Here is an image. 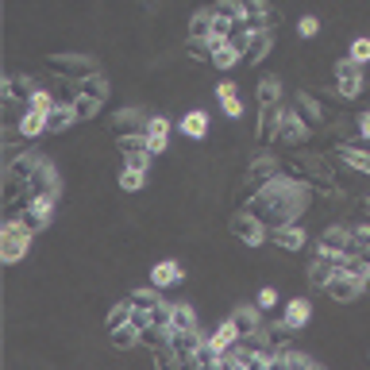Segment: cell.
Returning a JSON list of instances; mask_svg holds the SVG:
<instances>
[{
	"label": "cell",
	"mask_w": 370,
	"mask_h": 370,
	"mask_svg": "<svg viewBox=\"0 0 370 370\" xmlns=\"http://www.w3.org/2000/svg\"><path fill=\"white\" fill-rule=\"evenodd\" d=\"M254 305H259V308H274L278 305V289H274V285H262L259 297H254Z\"/></svg>",
	"instance_id": "cell-34"
},
{
	"label": "cell",
	"mask_w": 370,
	"mask_h": 370,
	"mask_svg": "<svg viewBox=\"0 0 370 370\" xmlns=\"http://www.w3.org/2000/svg\"><path fill=\"white\" fill-rule=\"evenodd\" d=\"M278 92H282L278 77H262V85H259V100H262V104H274V100H278Z\"/></svg>",
	"instance_id": "cell-29"
},
{
	"label": "cell",
	"mask_w": 370,
	"mask_h": 370,
	"mask_svg": "<svg viewBox=\"0 0 370 370\" xmlns=\"http://www.w3.org/2000/svg\"><path fill=\"white\" fill-rule=\"evenodd\" d=\"M158 285H151V289H135L131 293V301H135V308H158L162 305V297H158Z\"/></svg>",
	"instance_id": "cell-26"
},
{
	"label": "cell",
	"mask_w": 370,
	"mask_h": 370,
	"mask_svg": "<svg viewBox=\"0 0 370 370\" xmlns=\"http://www.w3.org/2000/svg\"><path fill=\"white\" fill-rule=\"evenodd\" d=\"M58 197L62 193H31L27 197V212H23V220L31 224V231H39V228L50 224V212H54V205H58Z\"/></svg>",
	"instance_id": "cell-5"
},
{
	"label": "cell",
	"mask_w": 370,
	"mask_h": 370,
	"mask_svg": "<svg viewBox=\"0 0 370 370\" xmlns=\"http://www.w3.org/2000/svg\"><path fill=\"white\" fill-rule=\"evenodd\" d=\"M270 239H274L278 247H285V251H301V247H305V231H301L297 224H278V228H270Z\"/></svg>",
	"instance_id": "cell-14"
},
{
	"label": "cell",
	"mask_w": 370,
	"mask_h": 370,
	"mask_svg": "<svg viewBox=\"0 0 370 370\" xmlns=\"http://www.w3.org/2000/svg\"><path fill=\"white\" fill-rule=\"evenodd\" d=\"M336 77H339V92H343V100H355L362 92V66L351 58V54L336 62Z\"/></svg>",
	"instance_id": "cell-6"
},
{
	"label": "cell",
	"mask_w": 370,
	"mask_h": 370,
	"mask_svg": "<svg viewBox=\"0 0 370 370\" xmlns=\"http://www.w3.org/2000/svg\"><path fill=\"white\" fill-rule=\"evenodd\" d=\"M77 120H81V116H77V104H54L50 112H46V131H54V135H58V131L74 128Z\"/></svg>",
	"instance_id": "cell-12"
},
{
	"label": "cell",
	"mask_w": 370,
	"mask_h": 370,
	"mask_svg": "<svg viewBox=\"0 0 370 370\" xmlns=\"http://www.w3.org/2000/svg\"><path fill=\"white\" fill-rule=\"evenodd\" d=\"M278 135L289 139V143H301V139L308 135V123L301 112H282V128H278Z\"/></svg>",
	"instance_id": "cell-16"
},
{
	"label": "cell",
	"mask_w": 370,
	"mask_h": 370,
	"mask_svg": "<svg viewBox=\"0 0 370 370\" xmlns=\"http://www.w3.org/2000/svg\"><path fill=\"white\" fill-rule=\"evenodd\" d=\"M43 131H46V112H35V108L23 104V112H20V135L23 139H35V135H43Z\"/></svg>",
	"instance_id": "cell-17"
},
{
	"label": "cell",
	"mask_w": 370,
	"mask_h": 370,
	"mask_svg": "<svg viewBox=\"0 0 370 370\" xmlns=\"http://www.w3.org/2000/svg\"><path fill=\"white\" fill-rule=\"evenodd\" d=\"M208 54H212L216 69H231V66L243 62V50H239L235 39H220V43H212V46H208Z\"/></svg>",
	"instance_id": "cell-8"
},
{
	"label": "cell",
	"mask_w": 370,
	"mask_h": 370,
	"mask_svg": "<svg viewBox=\"0 0 370 370\" xmlns=\"http://www.w3.org/2000/svg\"><path fill=\"white\" fill-rule=\"evenodd\" d=\"M54 104H58V100H54L46 89H31L27 92V108H35V112H50Z\"/></svg>",
	"instance_id": "cell-27"
},
{
	"label": "cell",
	"mask_w": 370,
	"mask_h": 370,
	"mask_svg": "<svg viewBox=\"0 0 370 370\" xmlns=\"http://www.w3.org/2000/svg\"><path fill=\"white\" fill-rule=\"evenodd\" d=\"M135 120H146V116L139 112V108H128V112L116 116V123H120V128H135Z\"/></svg>",
	"instance_id": "cell-36"
},
{
	"label": "cell",
	"mask_w": 370,
	"mask_h": 370,
	"mask_svg": "<svg viewBox=\"0 0 370 370\" xmlns=\"http://www.w3.org/2000/svg\"><path fill=\"white\" fill-rule=\"evenodd\" d=\"M297 108H301V116H308V123H316V120H320V104H316V100L308 97V92H301Z\"/></svg>",
	"instance_id": "cell-31"
},
{
	"label": "cell",
	"mask_w": 370,
	"mask_h": 370,
	"mask_svg": "<svg viewBox=\"0 0 370 370\" xmlns=\"http://www.w3.org/2000/svg\"><path fill=\"white\" fill-rule=\"evenodd\" d=\"M166 328H174V331H197V313H193V305H185V301L166 305Z\"/></svg>",
	"instance_id": "cell-10"
},
{
	"label": "cell",
	"mask_w": 370,
	"mask_h": 370,
	"mask_svg": "<svg viewBox=\"0 0 370 370\" xmlns=\"http://www.w3.org/2000/svg\"><path fill=\"white\" fill-rule=\"evenodd\" d=\"M123 166H131V170H151V151H146V146L131 151L128 158H123Z\"/></svg>",
	"instance_id": "cell-30"
},
{
	"label": "cell",
	"mask_w": 370,
	"mask_h": 370,
	"mask_svg": "<svg viewBox=\"0 0 370 370\" xmlns=\"http://www.w3.org/2000/svg\"><path fill=\"white\" fill-rule=\"evenodd\" d=\"M231 235L243 239L247 247H262V239H266V224H262V216H254L251 208L239 216H231Z\"/></svg>",
	"instance_id": "cell-4"
},
{
	"label": "cell",
	"mask_w": 370,
	"mask_h": 370,
	"mask_svg": "<svg viewBox=\"0 0 370 370\" xmlns=\"http://www.w3.org/2000/svg\"><path fill=\"white\" fill-rule=\"evenodd\" d=\"M177 131H181L185 139H205L208 135V112H200V108L185 112L181 120H177Z\"/></svg>",
	"instance_id": "cell-13"
},
{
	"label": "cell",
	"mask_w": 370,
	"mask_h": 370,
	"mask_svg": "<svg viewBox=\"0 0 370 370\" xmlns=\"http://www.w3.org/2000/svg\"><path fill=\"white\" fill-rule=\"evenodd\" d=\"M366 208H370V197H366Z\"/></svg>",
	"instance_id": "cell-40"
},
{
	"label": "cell",
	"mask_w": 370,
	"mask_h": 370,
	"mask_svg": "<svg viewBox=\"0 0 370 370\" xmlns=\"http://www.w3.org/2000/svg\"><path fill=\"white\" fill-rule=\"evenodd\" d=\"M239 336H243V328L235 324V316H228V320H224L220 328H216L212 336H208V343H212L216 351H228L231 343H239Z\"/></svg>",
	"instance_id": "cell-15"
},
{
	"label": "cell",
	"mask_w": 370,
	"mask_h": 370,
	"mask_svg": "<svg viewBox=\"0 0 370 370\" xmlns=\"http://www.w3.org/2000/svg\"><path fill=\"white\" fill-rule=\"evenodd\" d=\"M339 158H343L347 166L362 170V174H370V154H366V151H359V146H339Z\"/></svg>",
	"instance_id": "cell-22"
},
{
	"label": "cell",
	"mask_w": 370,
	"mask_h": 370,
	"mask_svg": "<svg viewBox=\"0 0 370 370\" xmlns=\"http://www.w3.org/2000/svg\"><path fill=\"white\" fill-rule=\"evenodd\" d=\"M231 316H235V324L243 328V336H254V331L262 328V308L259 305H239Z\"/></svg>",
	"instance_id": "cell-18"
},
{
	"label": "cell",
	"mask_w": 370,
	"mask_h": 370,
	"mask_svg": "<svg viewBox=\"0 0 370 370\" xmlns=\"http://www.w3.org/2000/svg\"><path fill=\"white\" fill-rule=\"evenodd\" d=\"M97 108H100V100L97 97H85V92H81V100H77V116H92Z\"/></svg>",
	"instance_id": "cell-37"
},
{
	"label": "cell",
	"mask_w": 370,
	"mask_h": 370,
	"mask_svg": "<svg viewBox=\"0 0 370 370\" xmlns=\"http://www.w3.org/2000/svg\"><path fill=\"white\" fill-rule=\"evenodd\" d=\"M81 92H85V97L104 100V97H108V81L97 74V69H92V74H85V77H81Z\"/></svg>",
	"instance_id": "cell-21"
},
{
	"label": "cell",
	"mask_w": 370,
	"mask_h": 370,
	"mask_svg": "<svg viewBox=\"0 0 370 370\" xmlns=\"http://www.w3.org/2000/svg\"><path fill=\"white\" fill-rule=\"evenodd\" d=\"M285 366H308V370H320V362L308 359V355H301V351H289V355H285Z\"/></svg>",
	"instance_id": "cell-33"
},
{
	"label": "cell",
	"mask_w": 370,
	"mask_h": 370,
	"mask_svg": "<svg viewBox=\"0 0 370 370\" xmlns=\"http://www.w3.org/2000/svg\"><path fill=\"white\" fill-rule=\"evenodd\" d=\"M324 289H328V297H336V301H355L362 293V282H359V274L351 270V262H339V270L331 274V282L324 285Z\"/></svg>",
	"instance_id": "cell-3"
},
{
	"label": "cell",
	"mask_w": 370,
	"mask_h": 370,
	"mask_svg": "<svg viewBox=\"0 0 370 370\" xmlns=\"http://www.w3.org/2000/svg\"><path fill=\"white\" fill-rule=\"evenodd\" d=\"M316 31H320V20H316V15H301L297 20V35L301 39H313Z\"/></svg>",
	"instance_id": "cell-32"
},
{
	"label": "cell",
	"mask_w": 370,
	"mask_h": 370,
	"mask_svg": "<svg viewBox=\"0 0 370 370\" xmlns=\"http://www.w3.org/2000/svg\"><path fill=\"white\" fill-rule=\"evenodd\" d=\"M308 205V189L301 181H293V177H270V181L259 185V193H254L251 200V212L262 216L266 224H293L301 212H305Z\"/></svg>",
	"instance_id": "cell-1"
},
{
	"label": "cell",
	"mask_w": 370,
	"mask_h": 370,
	"mask_svg": "<svg viewBox=\"0 0 370 370\" xmlns=\"http://www.w3.org/2000/svg\"><path fill=\"white\" fill-rule=\"evenodd\" d=\"M139 336H143V324H139L135 316H131L128 324H120V328H112V343L116 347H135Z\"/></svg>",
	"instance_id": "cell-19"
},
{
	"label": "cell",
	"mask_w": 370,
	"mask_h": 370,
	"mask_svg": "<svg viewBox=\"0 0 370 370\" xmlns=\"http://www.w3.org/2000/svg\"><path fill=\"white\" fill-rule=\"evenodd\" d=\"M359 135L370 143V112H362V116H359Z\"/></svg>",
	"instance_id": "cell-38"
},
{
	"label": "cell",
	"mask_w": 370,
	"mask_h": 370,
	"mask_svg": "<svg viewBox=\"0 0 370 370\" xmlns=\"http://www.w3.org/2000/svg\"><path fill=\"white\" fill-rule=\"evenodd\" d=\"M170 128L174 123L166 120V116H146L143 120V135H146V151L151 154H162L166 151V139H170Z\"/></svg>",
	"instance_id": "cell-7"
},
{
	"label": "cell",
	"mask_w": 370,
	"mask_h": 370,
	"mask_svg": "<svg viewBox=\"0 0 370 370\" xmlns=\"http://www.w3.org/2000/svg\"><path fill=\"white\" fill-rule=\"evenodd\" d=\"M143 181H146V170H131V166L120 170V185L128 193H139V189H143Z\"/></svg>",
	"instance_id": "cell-25"
},
{
	"label": "cell",
	"mask_w": 370,
	"mask_h": 370,
	"mask_svg": "<svg viewBox=\"0 0 370 370\" xmlns=\"http://www.w3.org/2000/svg\"><path fill=\"white\" fill-rule=\"evenodd\" d=\"M212 8H200L197 15H193V23H189V35L197 39V43H208V35H212Z\"/></svg>",
	"instance_id": "cell-20"
},
{
	"label": "cell",
	"mask_w": 370,
	"mask_h": 370,
	"mask_svg": "<svg viewBox=\"0 0 370 370\" xmlns=\"http://www.w3.org/2000/svg\"><path fill=\"white\" fill-rule=\"evenodd\" d=\"M181 278H185V270L177 259H162V262H154V270H151V285H158V289H170V285H177Z\"/></svg>",
	"instance_id": "cell-9"
},
{
	"label": "cell",
	"mask_w": 370,
	"mask_h": 370,
	"mask_svg": "<svg viewBox=\"0 0 370 370\" xmlns=\"http://www.w3.org/2000/svg\"><path fill=\"white\" fill-rule=\"evenodd\" d=\"M131 316H135V301H120V305H112V313H108V331L112 328H120V324H128Z\"/></svg>",
	"instance_id": "cell-23"
},
{
	"label": "cell",
	"mask_w": 370,
	"mask_h": 370,
	"mask_svg": "<svg viewBox=\"0 0 370 370\" xmlns=\"http://www.w3.org/2000/svg\"><path fill=\"white\" fill-rule=\"evenodd\" d=\"M220 104H224V112H228L231 120H235V116H243V100H239L235 92H231V97H220Z\"/></svg>",
	"instance_id": "cell-35"
},
{
	"label": "cell",
	"mask_w": 370,
	"mask_h": 370,
	"mask_svg": "<svg viewBox=\"0 0 370 370\" xmlns=\"http://www.w3.org/2000/svg\"><path fill=\"white\" fill-rule=\"evenodd\" d=\"M308 320H313V305H308L305 297H293L289 305H285V316H282L285 331H297V328H305Z\"/></svg>",
	"instance_id": "cell-11"
},
{
	"label": "cell",
	"mask_w": 370,
	"mask_h": 370,
	"mask_svg": "<svg viewBox=\"0 0 370 370\" xmlns=\"http://www.w3.org/2000/svg\"><path fill=\"white\" fill-rule=\"evenodd\" d=\"M347 54H351V58L359 62V66H366V62H370V39H366V35L351 39V50H347Z\"/></svg>",
	"instance_id": "cell-28"
},
{
	"label": "cell",
	"mask_w": 370,
	"mask_h": 370,
	"mask_svg": "<svg viewBox=\"0 0 370 370\" xmlns=\"http://www.w3.org/2000/svg\"><path fill=\"white\" fill-rule=\"evenodd\" d=\"M31 251V224L23 216H8L0 224V262H20L23 254Z\"/></svg>",
	"instance_id": "cell-2"
},
{
	"label": "cell",
	"mask_w": 370,
	"mask_h": 370,
	"mask_svg": "<svg viewBox=\"0 0 370 370\" xmlns=\"http://www.w3.org/2000/svg\"><path fill=\"white\" fill-rule=\"evenodd\" d=\"M351 254H370V224L351 228Z\"/></svg>",
	"instance_id": "cell-24"
},
{
	"label": "cell",
	"mask_w": 370,
	"mask_h": 370,
	"mask_svg": "<svg viewBox=\"0 0 370 370\" xmlns=\"http://www.w3.org/2000/svg\"><path fill=\"white\" fill-rule=\"evenodd\" d=\"M231 92H235V85H231V81H220V85H216V97H231Z\"/></svg>",
	"instance_id": "cell-39"
}]
</instances>
